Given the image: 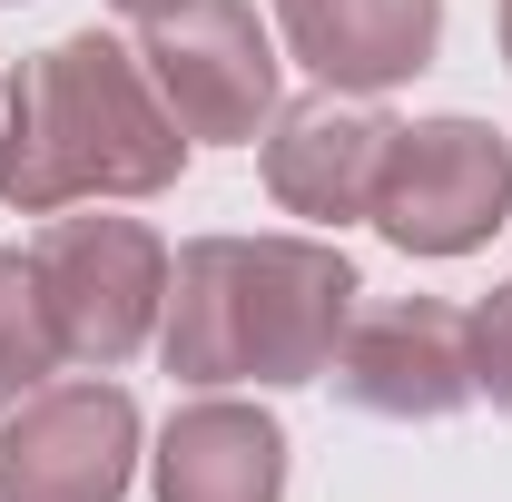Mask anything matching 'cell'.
I'll return each mask as SVG.
<instances>
[{
  "label": "cell",
  "instance_id": "6da1fadb",
  "mask_svg": "<svg viewBox=\"0 0 512 502\" xmlns=\"http://www.w3.org/2000/svg\"><path fill=\"white\" fill-rule=\"evenodd\" d=\"M188 168V128L168 119L158 79L109 30H69L10 79L0 197L20 217H60L89 197H158Z\"/></svg>",
  "mask_w": 512,
  "mask_h": 502
},
{
  "label": "cell",
  "instance_id": "7a4b0ae2",
  "mask_svg": "<svg viewBox=\"0 0 512 502\" xmlns=\"http://www.w3.org/2000/svg\"><path fill=\"white\" fill-rule=\"evenodd\" d=\"M355 325V266L316 237H197L168 266L158 355L178 384H316Z\"/></svg>",
  "mask_w": 512,
  "mask_h": 502
},
{
  "label": "cell",
  "instance_id": "3957f363",
  "mask_svg": "<svg viewBox=\"0 0 512 502\" xmlns=\"http://www.w3.org/2000/svg\"><path fill=\"white\" fill-rule=\"evenodd\" d=\"M30 276H40V306L60 335V365H89V375H119L168 306V247L138 217H69L60 207L30 237Z\"/></svg>",
  "mask_w": 512,
  "mask_h": 502
},
{
  "label": "cell",
  "instance_id": "277c9868",
  "mask_svg": "<svg viewBox=\"0 0 512 502\" xmlns=\"http://www.w3.org/2000/svg\"><path fill=\"white\" fill-rule=\"evenodd\" d=\"M512 207V148L483 119H414L394 128L375 178V217L404 256H473Z\"/></svg>",
  "mask_w": 512,
  "mask_h": 502
},
{
  "label": "cell",
  "instance_id": "5b68a950",
  "mask_svg": "<svg viewBox=\"0 0 512 502\" xmlns=\"http://www.w3.org/2000/svg\"><path fill=\"white\" fill-rule=\"evenodd\" d=\"M138 60H148L168 119L188 138L237 148L276 109V50L256 30V0H168V10H148L138 20Z\"/></svg>",
  "mask_w": 512,
  "mask_h": 502
},
{
  "label": "cell",
  "instance_id": "8992f818",
  "mask_svg": "<svg viewBox=\"0 0 512 502\" xmlns=\"http://www.w3.org/2000/svg\"><path fill=\"white\" fill-rule=\"evenodd\" d=\"M138 473V404L99 375L40 384L10 404L0 502H119Z\"/></svg>",
  "mask_w": 512,
  "mask_h": 502
},
{
  "label": "cell",
  "instance_id": "52a82bcc",
  "mask_svg": "<svg viewBox=\"0 0 512 502\" xmlns=\"http://www.w3.org/2000/svg\"><path fill=\"white\" fill-rule=\"evenodd\" d=\"M325 384L384 424H444L453 404H473V315H453L444 296H394L345 325Z\"/></svg>",
  "mask_w": 512,
  "mask_h": 502
},
{
  "label": "cell",
  "instance_id": "ba28073f",
  "mask_svg": "<svg viewBox=\"0 0 512 502\" xmlns=\"http://www.w3.org/2000/svg\"><path fill=\"white\" fill-rule=\"evenodd\" d=\"M384 148H394V119L365 109V99H345V89H325V99H296L276 119V138H266V188H276L286 217L345 227V217L375 207Z\"/></svg>",
  "mask_w": 512,
  "mask_h": 502
},
{
  "label": "cell",
  "instance_id": "9c48e42d",
  "mask_svg": "<svg viewBox=\"0 0 512 502\" xmlns=\"http://www.w3.org/2000/svg\"><path fill=\"white\" fill-rule=\"evenodd\" d=\"M276 30L325 89L375 99V89H394L434 60L444 0H276Z\"/></svg>",
  "mask_w": 512,
  "mask_h": 502
},
{
  "label": "cell",
  "instance_id": "30bf717a",
  "mask_svg": "<svg viewBox=\"0 0 512 502\" xmlns=\"http://www.w3.org/2000/svg\"><path fill=\"white\" fill-rule=\"evenodd\" d=\"M286 493V424L266 404L207 394L158 434V502H276Z\"/></svg>",
  "mask_w": 512,
  "mask_h": 502
},
{
  "label": "cell",
  "instance_id": "8fae6325",
  "mask_svg": "<svg viewBox=\"0 0 512 502\" xmlns=\"http://www.w3.org/2000/svg\"><path fill=\"white\" fill-rule=\"evenodd\" d=\"M50 365H60V335H50V306H40V276H30L20 247H0V404L40 394Z\"/></svg>",
  "mask_w": 512,
  "mask_h": 502
},
{
  "label": "cell",
  "instance_id": "7c38bea8",
  "mask_svg": "<svg viewBox=\"0 0 512 502\" xmlns=\"http://www.w3.org/2000/svg\"><path fill=\"white\" fill-rule=\"evenodd\" d=\"M473 394H493V404L512 414V286L473 315Z\"/></svg>",
  "mask_w": 512,
  "mask_h": 502
},
{
  "label": "cell",
  "instance_id": "4fadbf2b",
  "mask_svg": "<svg viewBox=\"0 0 512 502\" xmlns=\"http://www.w3.org/2000/svg\"><path fill=\"white\" fill-rule=\"evenodd\" d=\"M109 10H128V20H148V10H168V0H109Z\"/></svg>",
  "mask_w": 512,
  "mask_h": 502
},
{
  "label": "cell",
  "instance_id": "5bb4252c",
  "mask_svg": "<svg viewBox=\"0 0 512 502\" xmlns=\"http://www.w3.org/2000/svg\"><path fill=\"white\" fill-rule=\"evenodd\" d=\"M503 60H512V0H503Z\"/></svg>",
  "mask_w": 512,
  "mask_h": 502
}]
</instances>
